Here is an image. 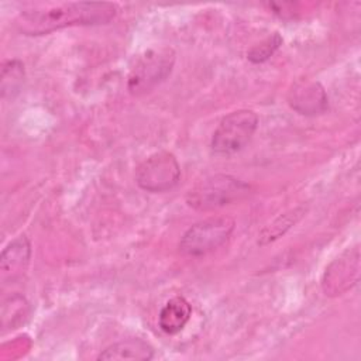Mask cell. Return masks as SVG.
Segmentation results:
<instances>
[{
    "instance_id": "1",
    "label": "cell",
    "mask_w": 361,
    "mask_h": 361,
    "mask_svg": "<svg viewBox=\"0 0 361 361\" xmlns=\"http://www.w3.org/2000/svg\"><path fill=\"white\" fill-rule=\"evenodd\" d=\"M117 11V4L109 1L45 3L23 10L16 18V28L24 35H45L66 27L107 24Z\"/></svg>"
},
{
    "instance_id": "2",
    "label": "cell",
    "mask_w": 361,
    "mask_h": 361,
    "mask_svg": "<svg viewBox=\"0 0 361 361\" xmlns=\"http://www.w3.org/2000/svg\"><path fill=\"white\" fill-rule=\"evenodd\" d=\"M247 182L226 173H216L197 182L189 189L186 203L195 210H213L241 200L250 193Z\"/></svg>"
},
{
    "instance_id": "3",
    "label": "cell",
    "mask_w": 361,
    "mask_h": 361,
    "mask_svg": "<svg viewBox=\"0 0 361 361\" xmlns=\"http://www.w3.org/2000/svg\"><path fill=\"white\" fill-rule=\"evenodd\" d=\"M176 54L171 47H155L141 54L127 76V90L141 96L161 85L172 73Z\"/></svg>"
},
{
    "instance_id": "4",
    "label": "cell",
    "mask_w": 361,
    "mask_h": 361,
    "mask_svg": "<svg viewBox=\"0 0 361 361\" xmlns=\"http://www.w3.org/2000/svg\"><path fill=\"white\" fill-rule=\"evenodd\" d=\"M258 127V116L248 109L228 113L216 127L210 148L217 155H233L240 152L251 141Z\"/></svg>"
},
{
    "instance_id": "5",
    "label": "cell",
    "mask_w": 361,
    "mask_h": 361,
    "mask_svg": "<svg viewBox=\"0 0 361 361\" xmlns=\"http://www.w3.org/2000/svg\"><path fill=\"white\" fill-rule=\"evenodd\" d=\"M230 217H212L190 226L179 240V250L189 257H202L220 248L234 231Z\"/></svg>"
},
{
    "instance_id": "6",
    "label": "cell",
    "mask_w": 361,
    "mask_h": 361,
    "mask_svg": "<svg viewBox=\"0 0 361 361\" xmlns=\"http://www.w3.org/2000/svg\"><path fill=\"white\" fill-rule=\"evenodd\" d=\"M180 179V166L173 154L159 151L149 155L135 171L137 185L151 193L166 192L178 185Z\"/></svg>"
},
{
    "instance_id": "7",
    "label": "cell",
    "mask_w": 361,
    "mask_h": 361,
    "mask_svg": "<svg viewBox=\"0 0 361 361\" xmlns=\"http://www.w3.org/2000/svg\"><path fill=\"white\" fill-rule=\"evenodd\" d=\"M360 248L354 245L334 258L322 278V289L327 296H340L358 283Z\"/></svg>"
},
{
    "instance_id": "8",
    "label": "cell",
    "mask_w": 361,
    "mask_h": 361,
    "mask_svg": "<svg viewBox=\"0 0 361 361\" xmlns=\"http://www.w3.org/2000/svg\"><path fill=\"white\" fill-rule=\"evenodd\" d=\"M288 103L292 110L303 116H319L329 109V97L317 80L299 79L288 92Z\"/></svg>"
},
{
    "instance_id": "9",
    "label": "cell",
    "mask_w": 361,
    "mask_h": 361,
    "mask_svg": "<svg viewBox=\"0 0 361 361\" xmlns=\"http://www.w3.org/2000/svg\"><path fill=\"white\" fill-rule=\"evenodd\" d=\"M31 258V244L25 235H18L10 241L0 254V278L6 282L20 279L28 268Z\"/></svg>"
},
{
    "instance_id": "10",
    "label": "cell",
    "mask_w": 361,
    "mask_h": 361,
    "mask_svg": "<svg viewBox=\"0 0 361 361\" xmlns=\"http://www.w3.org/2000/svg\"><path fill=\"white\" fill-rule=\"evenodd\" d=\"M154 358V348L149 343L142 338H124L106 347L97 360L102 361H148Z\"/></svg>"
},
{
    "instance_id": "11",
    "label": "cell",
    "mask_w": 361,
    "mask_h": 361,
    "mask_svg": "<svg viewBox=\"0 0 361 361\" xmlns=\"http://www.w3.org/2000/svg\"><path fill=\"white\" fill-rule=\"evenodd\" d=\"M192 316V306L183 296L169 299L158 314V326L166 334H176L185 329Z\"/></svg>"
},
{
    "instance_id": "12",
    "label": "cell",
    "mask_w": 361,
    "mask_h": 361,
    "mask_svg": "<svg viewBox=\"0 0 361 361\" xmlns=\"http://www.w3.org/2000/svg\"><path fill=\"white\" fill-rule=\"evenodd\" d=\"M307 212V209L305 206H299L295 207L283 214H279L272 223H269L268 226H265L259 235H258V245H267L278 238H281L282 235H285V233L293 227Z\"/></svg>"
},
{
    "instance_id": "13",
    "label": "cell",
    "mask_w": 361,
    "mask_h": 361,
    "mask_svg": "<svg viewBox=\"0 0 361 361\" xmlns=\"http://www.w3.org/2000/svg\"><path fill=\"white\" fill-rule=\"evenodd\" d=\"M24 65L18 59H8L1 68V96L13 99L24 82Z\"/></svg>"
},
{
    "instance_id": "14",
    "label": "cell",
    "mask_w": 361,
    "mask_h": 361,
    "mask_svg": "<svg viewBox=\"0 0 361 361\" xmlns=\"http://www.w3.org/2000/svg\"><path fill=\"white\" fill-rule=\"evenodd\" d=\"M28 316V303L20 296L14 295L3 302L1 319L4 329H16L18 324L24 323V319Z\"/></svg>"
},
{
    "instance_id": "15",
    "label": "cell",
    "mask_w": 361,
    "mask_h": 361,
    "mask_svg": "<svg viewBox=\"0 0 361 361\" xmlns=\"http://www.w3.org/2000/svg\"><path fill=\"white\" fill-rule=\"evenodd\" d=\"M282 42H283L282 37L278 32H274L265 39H262L259 44L250 48L247 52V58L252 63L267 62L279 49Z\"/></svg>"
}]
</instances>
